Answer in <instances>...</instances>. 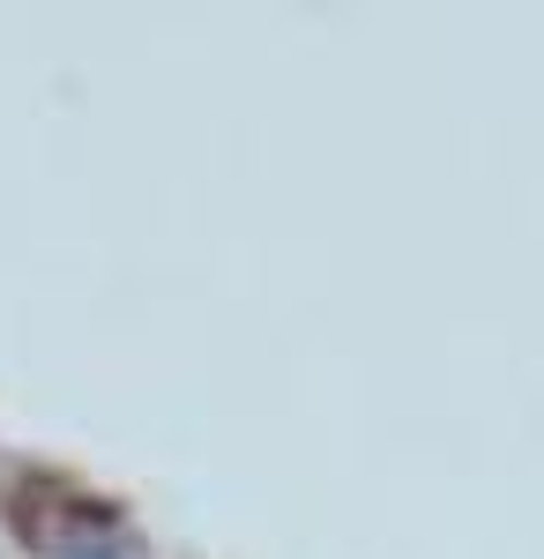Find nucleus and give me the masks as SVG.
Listing matches in <instances>:
<instances>
[{
  "label": "nucleus",
  "mask_w": 544,
  "mask_h": 559,
  "mask_svg": "<svg viewBox=\"0 0 544 559\" xmlns=\"http://www.w3.org/2000/svg\"><path fill=\"white\" fill-rule=\"evenodd\" d=\"M68 559H134V545H120V537H113V545H90V552H68Z\"/></svg>",
  "instance_id": "nucleus-1"
}]
</instances>
